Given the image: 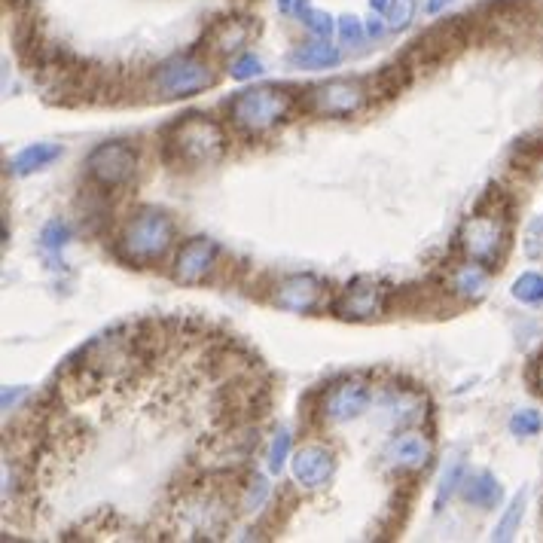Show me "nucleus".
Wrapping results in <instances>:
<instances>
[{"mask_svg":"<svg viewBox=\"0 0 543 543\" xmlns=\"http://www.w3.org/2000/svg\"><path fill=\"white\" fill-rule=\"evenodd\" d=\"M229 141L217 119L205 113L180 116L177 123L165 132V156L177 165L205 168L223 159Z\"/></svg>","mask_w":543,"mask_h":543,"instance_id":"1","label":"nucleus"},{"mask_svg":"<svg viewBox=\"0 0 543 543\" xmlns=\"http://www.w3.org/2000/svg\"><path fill=\"white\" fill-rule=\"evenodd\" d=\"M174 245V220L159 208H141L116 238V254L126 263L147 266L162 260Z\"/></svg>","mask_w":543,"mask_h":543,"instance_id":"2","label":"nucleus"},{"mask_svg":"<svg viewBox=\"0 0 543 543\" xmlns=\"http://www.w3.org/2000/svg\"><path fill=\"white\" fill-rule=\"evenodd\" d=\"M293 107V95L281 86H257L241 92L232 104H229V119L238 132L245 135H266L272 132L278 123L290 116Z\"/></svg>","mask_w":543,"mask_h":543,"instance_id":"3","label":"nucleus"},{"mask_svg":"<svg viewBox=\"0 0 543 543\" xmlns=\"http://www.w3.org/2000/svg\"><path fill=\"white\" fill-rule=\"evenodd\" d=\"M229 519V498L217 489H190L184 501L171 510V525L177 537H220Z\"/></svg>","mask_w":543,"mask_h":543,"instance_id":"4","label":"nucleus"},{"mask_svg":"<svg viewBox=\"0 0 543 543\" xmlns=\"http://www.w3.org/2000/svg\"><path fill=\"white\" fill-rule=\"evenodd\" d=\"M510 226L501 211H476L473 217L464 220L458 232V248L467 260L482 263V266H498L504 251H507Z\"/></svg>","mask_w":543,"mask_h":543,"instance_id":"5","label":"nucleus"},{"mask_svg":"<svg viewBox=\"0 0 543 543\" xmlns=\"http://www.w3.org/2000/svg\"><path fill=\"white\" fill-rule=\"evenodd\" d=\"M153 86L162 98H190L214 86V71L199 58H171L153 74Z\"/></svg>","mask_w":543,"mask_h":543,"instance_id":"6","label":"nucleus"},{"mask_svg":"<svg viewBox=\"0 0 543 543\" xmlns=\"http://www.w3.org/2000/svg\"><path fill=\"white\" fill-rule=\"evenodd\" d=\"M86 171H89V177L95 180V184L104 187V190L126 187L129 180L135 177V171H138V153L126 141L98 144L86 159Z\"/></svg>","mask_w":543,"mask_h":543,"instance_id":"7","label":"nucleus"},{"mask_svg":"<svg viewBox=\"0 0 543 543\" xmlns=\"http://www.w3.org/2000/svg\"><path fill=\"white\" fill-rule=\"evenodd\" d=\"M388 293L391 290H385L379 281H370V278L351 281L333 303V315H339L345 321H373L385 312Z\"/></svg>","mask_w":543,"mask_h":543,"instance_id":"8","label":"nucleus"},{"mask_svg":"<svg viewBox=\"0 0 543 543\" xmlns=\"http://www.w3.org/2000/svg\"><path fill=\"white\" fill-rule=\"evenodd\" d=\"M367 95L370 92L364 89V83L330 80L309 95V107L321 116H354L357 110H364Z\"/></svg>","mask_w":543,"mask_h":543,"instance_id":"9","label":"nucleus"},{"mask_svg":"<svg viewBox=\"0 0 543 543\" xmlns=\"http://www.w3.org/2000/svg\"><path fill=\"white\" fill-rule=\"evenodd\" d=\"M370 388L364 382H339L333 385L327 394H324V403H321V415L330 425H348V421L360 418L367 409H370Z\"/></svg>","mask_w":543,"mask_h":543,"instance_id":"10","label":"nucleus"},{"mask_svg":"<svg viewBox=\"0 0 543 543\" xmlns=\"http://www.w3.org/2000/svg\"><path fill=\"white\" fill-rule=\"evenodd\" d=\"M217 263V245L211 238H190L174 257V278L180 284H202Z\"/></svg>","mask_w":543,"mask_h":543,"instance_id":"11","label":"nucleus"},{"mask_svg":"<svg viewBox=\"0 0 543 543\" xmlns=\"http://www.w3.org/2000/svg\"><path fill=\"white\" fill-rule=\"evenodd\" d=\"M293 479L306 489H324L336 473V458L324 446H306L290 458Z\"/></svg>","mask_w":543,"mask_h":543,"instance_id":"12","label":"nucleus"},{"mask_svg":"<svg viewBox=\"0 0 543 543\" xmlns=\"http://www.w3.org/2000/svg\"><path fill=\"white\" fill-rule=\"evenodd\" d=\"M324 296V281L315 275H290L275 287V306L287 312H315Z\"/></svg>","mask_w":543,"mask_h":543,"instance_id":"13","label":"nucleus"},{"mask_svg":"<svg viewBox=\"0 0 543 543\" xmlns=\"http://www.w3.org/2000/svg\"><path fill=\"white\" fill-rule=\"evenodd\" d=\"M385 461L394 470L403 473H415L431 461V443L421 437V434H400L388 443L385 449Z\"/></svg>","mask_w":543,"mask_h":543,"instance_id":"14","label":"nucleus"},{"mask_svg":"<svg viewBox=\"0 0 543 543\" xmlns=\"http://www.w3.org/2000/svg\"><path fill=\"white\" fill-rule=\"evenodd\" d=\"M251 37H254V22L245 16H229L208 28V43L220 55H232L238 49H245L251 43Z\"/></svg>","mask_w":543,"mask_h":543,"instance_id":"15","label":"nucleus"},{"mask_svg":"<svg viewBox=\"0 0 543 543\" xmlns=\"http://www.w3.org/2000/svg\"><path fill=\"white\" fill-rule=\"evenodd\" d=\"M458 46H461L458 28L446 25V28H434L431 34H425L418 43H412L409 58H418V65H421V68H428V65L446 62V58H449Z\"/></svg>","mask_w":543,"mask_h":543,"instance_id":"16","label":"nucleus"},{"mask_svg":"<svg viewBox=\"0 0 543 543\" xmlns=\"http://www.w3.org/2000/svg\"><path fill=\"white\" fill-rule=\"evenodd\" d=\"M461 492H464V501H467V504L482 507V510H492V507L501 504V482H498L492 473H486V470L470 476V479H464Z\"/></svg>","mask_w":543,"mask_h":543,"instance_id":"17","label":"nucleus"},{"mask_svg":"<svg viewBox=\"0 0 543 543\" xmlns=\"http://www.w3.org/2000/svg\"><path fill=\"white\" fill-rule=\"evenodd\" d=\"M290 62L306 71H324V68H336L342 62V52L330 43H309V46H299L290 55Z\"/></svg>","mask_w":543,"mask_h":543,"instance_id":"18","label":"nucleus"},{"mask_svg":"<svg viewBox=\"0 0 543 543\" xmlns=\"http://www.w3.org/2000/svg\"><path fill=\"white\" fill-rule=\"evenodd\" d=\"M382 406L388 412L391 421H403V425H409V421H415L421 415V409H425V400H421L418 394L412 391H403V388H391L385 397H382Z\"/></svg>","mask_w":543,"mask_h":543,"instance_id":"19","label":"nucleus"},{"mask_svg":"<svg viewBox=\"0 0 543 543\" xmlns=\"http://www.w3.org/2000/svg\"><path fill=\"white\" fill-rule=\"evenodd\" d=\"M452 287L467 299L486 296V290H489V266L473 263V260L467 266H458L455 275H452Z\"/></svg>","mask_w":543,"mask_h":543,"instance_id":"20","label":"nucleus"},{"mask_svg":"<svg viewBox=\"0 0 543 543\" xmlns=\"http://www.w3.org/2000/svg\"><path fill=\"white\" fill-rule=\"evenodd\" d=\"M58 156H62V147H58V144H31L13 159V171L25 177L31 171H40V168L52 165Z\"/></svg>","mask_w":543,"mask_h":543,"instance_id":"21","label":"nucleus"},{"mask_svg":"<svg viewBox=\"0 0 543 543\" xmlns=\"http://www.w3.org/2000/svg\"><path fill=\"white\" fill-rule=\"evenodd\" d=\"M525 501H528V495L525 492H519L516 498H513V504L507 507V513L501 516V522H498V528H495V540H510L513 534H516V528H519V522H522V513H525Z\"/></svg>","mask_w":543,"mask_h":543,"instance_id":"22","label":"nucleus"},{"mask_svg":"<svg viewBox=\"0 0 543 543\" xmlns=\"http://www.w3.org/2000/svg\"><path fill=\"white\" fill-rule=\"evenodd\" d=\"M513 296L519 299V303H528V306L543 303V275H537V272H525L522 278H516V284H513Z\"/></svg>","mask_w":543,"mask_h":543,"instance_id":"23","label":"nucleus"},{"mask_svg":"<svg viewBox=\"0 0 543 543\" xmlns=\"http://www.w3.org/2000/svg\"><path fill=\"white\" fill-rule=\"evenodd\" d=\"M409 68L406 65H397V68H385L379 77H376V95L382 92L385 98H391V95H397L403 86H406V80H409V74H406Z\"/></svg>","mask_w":543,"mask_h":543,"instance_id":"24","label":"nucleus"},{"mask_svg":"<svg viewBox=\"0 0 543 543\" xmlns=\"http://www.w3.org/2000/svg\"><path fill=\"white\" fill-rule=\"evenodd\" d=\"M540 428H543V418L534 409H522L510 418V431L516 437H534V434H540Z\"/></svg>","mask_w":543,"mask_h":543,"instance_id":"25","label":"nucleus"},{"mask_svg":"<svg viewBox=\"0 0 543 543\" xmlns=\"http://www.w3.org/2000/svg\"><path fill=\"white\" fill-rule=\"evenodd\" d=\"M458 486H464V464H461V461H458V464H449V467L443 470L440 492H437V507H443Z\"/></svg>","mask_w":543,"mask_h":543,"instance_id":"26","label":"nucleus"},{"mask_svg":"<svg viewBox=\"0 0 543 543\" xmlns=\"http://www.w3.org/2000/svg\"><path fill=\"white\" fill-rule=\"evenodd\" d=\"M266 495H269V482H266L263 476H257V479H251L248 486H245V498H241V507L254 513V510L263 507Z\"/></svg>","mask_w":543,"mask_h":543,"instance_id":"27","label":"nucleus"},{"mask_svg":"<svg viewBox=\"0 0 543 543\" xmlns=\"http://www.w3.org/2000/svg\"><path fill=\"white\" fill-rule=\"evenodd\" d=\"M412 13H415V0H391L388 7V28L400 31L412 22Z\"/></svg>","mask_w":543,"mask_h":543,"instance_id":"28","label":"nucleus"},{"mask_svg":"<svg viewBox=\"0 0 543 543\" xmlns=\"http://www.w3.org/2000/svg\"><path fill=\"white\" fill-rule=\"evenodd\" d=\"M339 37H342V43H345V46H360V43L367 40L364 22H360V19H354V16H345V19H339Z\"/></svg>","mask_w":543,"mask_h":543,"instance_id":"29","label":"nucleus"},{"mask_svg":"<svg viewBox=\"0 0 543 543\" xmlns=\"http://www.w3.org/2000/svg\"><path fill=\"white\" fill-rule=\"evenodd\" d=\"M263 71V62L257 55H238L235 62H232V68H229V74L235 77V80H251V77H257Z\"/></svg>","mask_w":543,"mask_h":543,"instance_id":"30","label":"nucleus"},{"mask_svg":"<svg viewBox=\"0 0 543 543\" xmlns=\"http://www.w3.org/2000/svg\"><path fill=\"white\" fill-rule=\"evenodd\" d=\"M303 22H306V28H309L315 37H321V40L330 37L333 28H336V25H333V16H330V13H321V10H309V13L303 16Z\"/></svg>","mask_w":543,"mask_h":543,"instance_id":"31","label":"nucleus"},{"mask_svg":"<svg viewBox=\"0 0 543 543\" xmlns=\"http://www.w3.org/2000/svg\"><path fill=\"white\" fill-rule=\"evenodd\" d=\"M68 235H71V229H68L65 223L52 220V223H49V226L43 229V248H49V251H58V248H65Z\"/></svg>","mask_w":543,"mask_h":543,"instance_id":"32","label":"nucleus"},{"mask_svg":"<svg viewBox=\"0 0 543 543\" xmlns=\"http://www.w3.org/2000/svg\"><path fill=\"white\" fill-rule=\"evenodd\" d=\"M287 452H290V434H287V431H278L275 440H272V446H269V467H272L275 473H278L281 464L287 461Z\"/></svg>","mask_w":543,"mask_h":543,"instance_id":"33","label":"nucleus"},{"mask_svg":"<svg viewBox=\"0 0 543 543\" xmlns=\"http://www.w3.org/2000/svg\"><path fill=\"white\" fill-rule=\"evenodd\" d=\"M278 10L287 16H306L309 13V0H278Z\"/></svg>","mask_w":543,"mask_h":543,"instance_id":"34","label":"nucleus"},{"mask_svg":"<svg viewBox=\"0 0 543 543\" xmlns=\"http://www.w3.org/2000/svg\"><path fill=\"white\" fill-rule=\"evenodd\" d=\"M452 4H455V0H428V13H431V16H440V13H443L446 7H452Z\"/></svg>","mask_w":543,"mask_h":543,"instance_id":"35","label":"nucleus"},{"mask_svg":"<svg viewBox=\"0 0 543 543\" xmlns=\"http://www.w3.org/2000/svg\"><path fill=\"white\" fill-rule=\"evenodd\" d=\"M537 385L543 388V364H540V370H537Z\"/></svg>","mask_w":543,"mask_h":543,"instance_id":"36","label":"nucleus"}]
</instances>
